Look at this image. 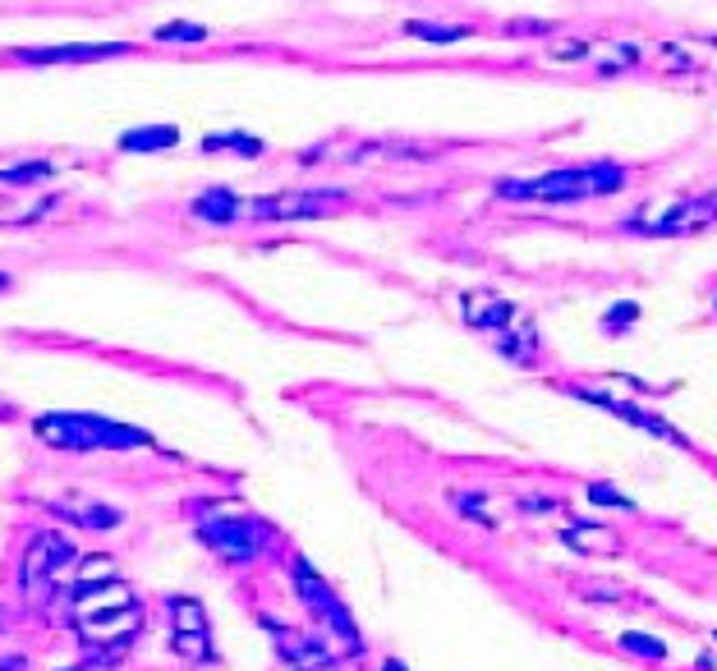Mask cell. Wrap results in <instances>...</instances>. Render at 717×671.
Returning <instances> with one entry per match:
<instances>
[{
  "mask_svg": "<svg viewBox=\"0 0 717 671\" xmlns=\"http://www.w3.org/2000/svg\"><path fill=\"white\" fill-rule=\"evenodd\" d=\"M33 433L55 451H130L147 446V433L124 429V423L98 414H42L33 419Z\"/></svg>",
  "mask_w": 717,
  "mask_h": 671,
  "instance_id": "obj_1",
  "label": "cell"
},
{
  "mask_svg": "<svg viewBox=\"0 0 717 671\" xmlns=\"http://www.w3.org/2000/svg\"><path fill=\"white\" fill-rule=\"evenodd\" d=\"M626 185L621 166H575V171H552L543 179H502L496 194L502 198H543V203H571V198H603Z\"/></svg>",
  "mask_w": 717,
  "mask_h": 671,
  "instance_id": "obj_2",
  "label": "cell"
},
{
  "mask_svg": "<svg viewBox=\"0 0 717 671\" xmlns=\"http://www.w3.org/2000/svg\"><path fill=\"white\" fill-rule=\"evenodd\" d=\"M295 589H299V602L308 607V612H314V617H318V621L340 639V649H346V653H359V649H363V639H359V630H355L350 612L336 602V593L322 585L318 570L308 566L304 557H295Z\"/></svg>",
  "mask_w": 717,
  "mask_h": 671,
  "instance_id": "obj_3",
  "label": "cell"
},
{
  "mask_svg": "<svg viewBox=\"0 0 717 671\" xmlns=\"http://www.w3.org/2000/svg\"><path fill=\"white\" fill-rule=\"evenodd\" d=\"M340 207H346L340 194L286 189V194H272V198L239 203V217H248V221H308V217H327V211H340Z\"/></svg>",
  "mask_w": 717,
  "mask_h": 671,
  "instance_id": "obj_4",
  "label": "cell"
},
{
  "mask_svg": "<svg viewBox=\"0 0 717 671\" xmlns=\"http://www.w3.org/2000/svg\"><path fill=\"white\" fill-rule=\"evenodd\" d=\"M74 561V547L60 538V534H38L33 543H28L23 553V566H19V585L28 598H51L60 570H65Z\"/></svg>",
  "mask_w": 717,
  "mask_h": 671,
  "instance_id": "obj_5",
  "label": "cell"
},
{
  "mask_svg": "<svg viewBox=\"0 0 717 671\" xmlns=\"http://www.w3.org/2000/svg\"><path fill=\"white\" fill-rule=\"evenodd\" d=\"M74 626H79V634L88 639V644L102 649V658L111 662V658H120L124 649H130V639L139 634L143 607L130 602V607H115V612H92V617H79Z\"/></svg>",
  "mask_w": 717,
  "mask_h": 671,
  "instance_id": "obj_6",
  "label": "cell"
},
{
  "mask_svg": "<svg viewBox=\"0 0 717 671\" xmlns=\"http://www.w3.org/2000/svg\"><path fill=\"white\" fill-rule=\"evenodd\" d=\"M198 534L207 547H216V557H226V561H254L267 543V529L258 520H203Z\"/></svg>",
  "mask_w": 717,
  "mask_h": 671,
  "instance_id": "obj_7",
  "label": "cell"
},
{
  "mask_svg": "<svg viewBox=\"0 0 717 671\" xmlns=\"http://www.w3.org/2000/svg\"><path fill=\"white\" fill-rule=\"evenodd\" d=\"M171 644L180 658L190 662H212V630H207V612L198 598H171Z\"/></svg>",
  "mask_w": 717,
  "mask_h": 671,
  "instance_id": "obj_8",
  "label": "cell"
},
{
  "mask_svg": "<svg viewBox=\"0 0 717 671\" xmlns=\"http://www.w3.org/2000/svg\"><path fill=\"white\" fill-rule=\"evenodd\" d=\"M130 55L124 42H70V47H19L10 60L19 65H102V60Z\"/></svg>",
  "mask_w": 717,
  "mask_h": 671,
  "instance_id": "obj_9",
  "label": "cell"
},
{
  "mask_svg": "<svg viewBox=\"0 0 717 671\" xmlns=\"http://www.w3.org/2000/svg\"><path fill=\"white\" fill-rule=\"evenodd\" d=\"M267 630H272V639H276V653L286 658L295 671H340V667H336V658L318 644V639H308L304 630L276 626V621H267Z\"/></svg>",
  "mask_w": 717,
  "mask_h": 671,
  "instance_id": "obj_10",
  "label": "cell"
},
{
  "mask_svg": "<svg viewBox=\"0 0 717 671\" xmlns=\"http://www.w3.org/2000/svg\"><path fill=\"white\" fill-rule=\"evenodd\" d=\"M580 401H588V405H598V410H607L612 419H626V423H635L639 433H648V437H663L667 446H685V437L672 429V423H663L658 414H644L639 405H631V401H612V395H598V391H575Z\"/></svg>",
  "mask_w": 717,
  "mask_h": 671,
  "instance_id": "obj_11",
  "label": "cell"
},
{
  "mask_svg": "<svg viewBox=\"0 0 717 671\" xmlns=\"http://www.w3.org/2000/svg\"><path fill=\"white\" fill-rule=\"evenodd\" d=\"M515 318V303L502 299V295H488V290H474L464 295V322L479 327V331H506Z\"/></svg>",
  "mask_w": 717,
  "mask_h": 671,
  "instance_id": "obj_12",
  "label": "cell"
},
{
  "mask_svg": "<svg viewBox=\"0 0 717 671\" xmlns=\"http://www.w3.org/2000/svg\"><path fill=\"white\" fill-rule=\"evenodd\" d=\"M566 547L584 557H616L621 553V534L607 525H571L566 529Z\"/></svg>",
  "mask_w": 717,
  "mask_h": 671,
  "instance_id": "obj_13",
  "label": "cell"
},
{
  "mask_svg": "<svg viewBox=\"0 0 717 671\" xmlns=\"http://www.w3.org/2000/svg\"><path fill=\"white\" fill-rule=\"evenodd\" d=\"M130 602H139L124 585H98V589H74V621L79 617H92V612H115V607H130Z\"/></svg>",
  "mask_w": 717,
  "mask_h": 671,
  "instance_id": "obj_14",
  "label": "cell"
},
{
  "mask_svg": "<svg viewBox=\"0 0 717 671\" xmlns=\"http://www.w3.org/2000/svg\"><path fill=\"white\" fill-rule=\"evenodd\" d=\"M194 217L212 226H231L239 217V198L231 189H207L203 198H194Z\"/></svg>",
  "mask_w": 717,
  "mask_h": 671,
  "instance_id": "obj_15",
  "label": "cell"
},
{
  "mask_svg": "<svg viewBox=\"0 0 717 671\" xmlns=\"http://www.w3.org/2000/svg\"><path fill=\"white\" fill-rule=\"evenodd\" d=\"M175 143H180V130L175 125H143V130L120 134V152H166Z\"/></svg>",
  "mask_w": 717,
  "mask_h": 671,
  "instance_id": "obj_16",
  "label": "cell"
},
{
  "mask_svg": "<svg viewBox=\"0 0 717 671\" xmlns=\"http://www.w3.org/2000/svg\"><path fill=\"white\" fill-rule=\"evenodd\" d=\"M55 510L60 515H70L74 525H88V529H115L120 525V510H111V506H98V502H55Z\"/></svg>",
  "mask_w": 717,
  "mask_h": 671,
  "instance_id": "obj_17",
  "label": "cell"
},
{
  "mask_svg": "<svg viewBox=\"0 0 717 671\" xmlns=\"http://www.w3.org/2000/svg\"><path fill=\"white\" fill-rule=\"evenodd\" d=\"M115 557H106V553H92V557H83L79 566H74V589H98V585H111L115 579Z\"/></svg>",
  "mask_w": 717,
  "mask_h": 671,
  "instance_id": "obj_18",
  "label": "cell"
},
{
  "mask_svg": "<svg viewBox=\"0 0 717 671\" xmlns=\"http://www.w3.org/2000/svg\"><path fill=\"white\" fill-rule=\"evenodd\" d=\"M455 506H460L464 515H470V520L488 525V529H496V525L506 520V506H502V502H492L488 493H460V497H455Z\"/></svg>",
  "mask_w": 717,
  "mask_h": 671,
  "instance_id": "obj_19",
  "label": "cell"
},
{
  "mask_svg": "<svg viewBox=\"0 0 717 671\" xmlns=\"http://www.w3.org/2000/svg\"><path fill=\"white\" fill-rule=\"evenodd\" d=\"M55 175V166L47 162V157H38V162H19V166H6L0 171V185H38V179H51Z\"/></svg>",
  "mask_w": 717,
  "mask_h": 671,
  "instance_id": "obj_20",
  "label": "cell"
},
{
  "mask_svg": "<svg viewBox=\"0 0 717 671\" xmlns=\"http://www.w3.org/2000/svg\"><path fill=\"white\" fill-rule=\"evenodd\" d=\"M404 33L410 38H423V42H438V47H447V42H464L470 38V28H451V23H404Z\"/></svg>",
  "mask_w": 717,
  "mask_h": 671,
  "instance_id": "obj_21",
  "label": "cell"
},
{
  "mask_svg": "<svg viewBox=\"0 0 717 671\" xmlns=\"http://www.w3.org/2000/svg\"><path fill=\"white\" fill-rule=\"evenodd\" d=\"M222 147L239 152V157H263V143L254 134H207L203 138V152H222Z\"/></svg>",
  "mask_w": 717,
  "mask_h": 671,
  "instance_id": "obj_22",
  "label": "cell"
},
{
  "mask_svg": "<svg viewBox=\"0 0 717 671\" xmlns=\"http://www.w3.org/2000/svg\"><path fill=\"white\" fill-rule=\"evenodd\" d=\"M502 354H511L515 363H534V354H539V331H534V327H520V331L511 336V327H506Z\"/></svg>",
  "mask_w": 717,
  "mask_h": 671,
  "instance_id": "obj_23",
  "label": "cell"
},
{
  "mask_svg": "<svg viewBox=\"0 0 717 671\" xmlns=\"http://www.w3.org/2000/svg\"><path fill=\"white\" fill-rule=\"evenodd\" d=\"M621 649H626V653H635V658H648V662H663L667 658V644H663V639H653V634H621Z\"/></svg>",
  "mask_w": 717,
  "mask_h": 671,
  "instance_id": "obj_24",
  "label": "cell"
},
{
  "mask_svg": "<svg viewBox=\"0 0 717 671\" xmlns=\"http://www.w3.org/2000/svg\"><path fill=\"white\" fill-rule=\"evenodd\" d=\"M207 28L203 23H162L157 28V42H203Z\"/></svg>",
  "mask_w": 717,
  "mask_h": 671,
  "instance_id": "obj_25",
  "label": "cell"
},
{
  "mask_svg": "<svg viewBox=\"0 0 717 671\" xmlns=\"http://www.w3.org/2000/svg\"><path fill=\"white\" fill-rule=\"evenodd\" d=\"M635 60H639V51H635V47H612V51L598 60V70H603V74H616V70H631Z\"/></svg>",
  "mask_w": 717,
  "mask_h": 671,
  "instance_id": "obj_26",
  "label": "cell"
},
{
  "mask_svg": "<svg viewBox=\"0 0 717 671\" xmlns=\"http://www.w3.org/2000/svg\"><path fill=\"white\" fill-rule=\"evenodd\" d=\"M588 502H598V506H616V510H635L626 497H621L616 493V487H607V483H594V487H588Z\"/></svg>",
  "mask_w": 717,
  "mask_h": 671,
  "instance_id": "obj_27",
  "label": "cell"
},
{
  "mask_svg": "<svg viewBox=\"0 0 717 671\" xmlns=\"http://www.w3.org/2000/svg\"><path fill=\"white\" fill-rule=\"evenodd\" d=\"M547 55L552 60H584L588 55V42H575V38L571 42H556V47H547Z\"/></svg>",
  "mask_w": 717,
  "mask_h": 671,
  "instance_id": "obj_28",
  "label": "cell"
},
{
  "mask_svg": "<svg viewBox=\"0 0 717 671\" xmlns=\"http://www.w3.org/2000/svg\"><path fill=\"white\" fill-rule=\"evenodd\" d=\"M0 226H23V217H19V211H10L6 198H0Z\"/></svg>",
  "mask_w": 717,
  "mask_h": 671,
  "instance_id": "obj_29",
  "label": "cell"
},
{
  "mask_svg": "<svg viewBox=\"0 0 717 671\" xmlns=\"http://www.w3.org/2000/svg\"><path fill=\"white\" fill-rule=\"evenodd\" d=\"M616 322H635V309H631V303H626V309H612V313H607V327H616Z\"/></svg>",
  "mask_w": 717,
  "mask_h": 671,
  "instance_id": "obj_30",
  "label": "cell"
},
{
  "mask_svg": "<svg viewBox=\"0 0 717 671\" xmlns=\"http://www.w3.org/2000/svg\"><path fill=\"white\" fill-rule=\"evenodd\" d=\"M382 671H410V667H404L400 658H387V662H382Z\"/></svg>",
  "mask_w": 717,
  "mask_h": 671,
  "instance_id": "obj_31",
  "label": "cell"
},
{
  "mask_svg": "<svg viewBox=\"0 0 717 671\" xmlns=\"http://www.w3.org/2000/svg\"><path fill=\"white\" fill-rule=\"evenodd\" d=\"M0 290H10V277H0Z\"/></svg>",
  "mask_w": 717,
  "mask_h": 671,
  "instance_id": "obj_32",
  "label": "cell"
},
{
  "mask_svg": "<svg viewBox=\"0 0 717 671\" xmlns=\"http://www.w3.org/2000/svg\"><path fill=\"white\" fill-rule=\"evenodd\" d=\"M0 630H6V607H0Z\"/></svg>",
  "mask_w": 717,
  "mask_h": 671,
  "instance_id": "obj_33",
  "label": "cell"
},
{
  "mask_svg": "<svg viewBox=\"0 0 717 671\" xmlns=\"http://www.w3.org/2000/svg\"><path fill=\"white\" fill-rule=\"evenodd\" d=\"M708 47H717V38H708Z\"/></svg>",
  "mask_w": 717,
  "mask_h": 671,
  "instance_id": "obj_34",
  "label": "cell"
}]
</instances>
